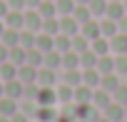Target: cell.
<instances>
[{"instance_id": "obj_50", "label": "cell", "mask_w": 127, "mask_h": 122, "mask_svg": "<svg viewBox=\"0 0 127 122\" xmlns=\"http://www.w3.org/2000/svg\"><path fill=\"white\" fill-rule=\"evenodd\" d=\"M95 122H110V120H107V117H105V115H100V117H97V120H95Z\"/></svg>"}, {"instance_id": "obj_36", "label": "cell", "mask_w": 127, "mask_h": 122, "mask_svg": "<svg viewBox=\"0 0 127 122\" xmlns=\"http://www.w3.org/2000/svg\"><path fill=\"white\" fill-rule=\"evenodd\" d=\"M42 32L57 35V32H60V18H45V20H42Z\"/></svg>"}, {"instance_id": "obj_28", "label": "cell", "mask_w": 127, "mask_h": 122, "mask_svg": "<svg viewBox=\"0 0 127 122\" xmlns=\"http://www.w3.org/2000/svg\"><path fill=\"white\" fill-rule=\"evenodd\" d=\"M97 70H100L102 75L115 72V57H110V55H100V57H97Z\"/></svg>"}, {"instance_id": "obj_6", "label": "cell", "mask_w": 127, "mask_h": 122, "mask_svg": "<svg viewBox=\"0 0 127 122\" xmlns=\"http://www.w3.org/2000/svg\"><path fill=\"white\" fill-rule=\"evenodd\" d=\"M37 70L40 67H32V65H28V62H23L20 67H18V80L20 82H37Z\"/></svg>"}, {"instance_id": "obj_39", "label": "cell", "mask_w": 127, "mask_h": 122, "mask_svg": "<svg viewBox=\"0 0 127 122\" xmlns=\"http://www.w3.org/2000/svg\"><path fill=\"white\" fill-rule=\"evenodd\" d=\"M87 8H90L92 15H105V10H107V0H90Z\"/></svg>"}, {"instance_id": "obj_17", "label": "cell", "mask_w": 127, "mask_h": 122, "mask_svg": "<svg viewBox=\"0 0 127 122\" xmlns=\"http://www.w3.org/2000/svg\"><path fill=\"white\" fill-rule=\"evenodd\" d=\"M18 77V65L10 62V60H5V62H0V80L8 82V80H15Z\"/></svg>"}, {"instance_id": "obj_13", "label": "cell", "mask_w": 127, "mask_h": 122, "mask_svg": "<svg viewBox=\"0 0 127 122\" xmlns=\"http://www.w3.org/2000/svg\"><path fill=\"white\" fill-rule=\"evenodd\" d=\"M92 92H95V90L87 87V85L82 82V85L75 87V100H72V102H77V105H87V102H92Z\"/></svg>"}, {"instance_id": "obj_31", "label": "cell", "mask_w": 127, "mask_h": 122, "mask_svg": "<svg viewBox=\"0 0 127 122\" xmlns=\"http://www.w3.org/2000/svg\"><path fill=\"white\" fill-rule=\"evenodd\" d=\"M37 13L42 18H55L57 15V8H55V0H42V3L37 5Z\"/></svg>"}, {"instance_id": "obj_24", "label": "cell", "mask_w": 127, "mask_h": 122, "mask_svg": "<svg viewBox=\"0 0 127 122\" xmlns=\"http://www.w3.org/2000/svg\"><path fill=\"white\" fill-rule=\"evenodd\" d=\"M62 82H67V85H72V87L82 85V70H80V67L65 70V75H62Z\"/></svg>"}, {"instance_id": "obj_19", "label": "cell", "mask_w": 127, "mask_h": 122, "mask_svg": "<svg viewBox=\"0 0 127 122\" xmlns=\"http://www.w3.org/2000/svg\"><path fill=\"white\" fill-rule=\"evenodd\" d=\"M80 32H82L85 37H90V40H95V37H100V35H102V30H100V23H95V20H87V23H82V25H80Z\"/></svg>"}, {"instance_id": "obj_47", "label": "cell", "mask_w": 127, "mask_h": 122, "mask_svg": "<svg viewBox=\"0 0 127 122\" xmlns=\"http://www.w3.org/2000/svg\"><path fill=\"white\" fill-rule=\"evenodd\" d=\"M42 0H25V8H37Z\"/></svg>"}, {"instance_id": "obj_22", "label": "cell", "mask_w": 127, "mask_h": 122, "mask_svg": "<svg viewBox=\"0 0 127 122\" xmlns=\"http://www.w3.org/2000/svg\"><path fill=\"white\" fill-rule=\"evenodd\" d=\"M97 52L90 47V50H85V52H80V67L85 70V67H97Z\"/></svg>"}, {"instance_id": "obj_27", "label": "cell", "mask_w": 127, "mask_h": 122, "mask_svg": "<svg viewBox=\"0 0 127 122\" xmlns=\"http://www.w3.org/2000/svg\"><path fill=\"white\" fill-rule=\"evenodd\" d=\"M25 52H28V50H25L23 45H15V47L8 50V60H10V62H15V65L20 67V65L25 62Z\"/></svg>"}, {"instance_id": "obj_23", "label": "cell", "mask_w": 127, "mask_h": 122, "mask_svg": "<svg viewBox=\"0 0 127 122\" xmlns=\"http://www.w3.org/2000/svg\"><path fill=\"white\" fill-rule=\"evenodd\" d=\"M62 67H65V70L80 67V52H75V50H67V52H62Z\"/></svg>"}, {"instance_id": "obj_54", "label": "cell", "mask_w": 127, "mask_h": 122, "mask_svg": "<svg viewBox=\"0 0 127 122\" xmlns=\"http://www.w3.org/2000/svg\"><path fill=\"white\" fill-rule=\"evenodd\" d=\"M122 3H125V10H127V0H122Z\"/></svg>"}, {"instance_id": "obj_41", "label": "cell", "mask_w": 127, "mask_h": 122, "mask_svg": "<svg viewBox=\"0 0 127 122\" xmlns=\"http://www.w3.org/2000/svg\"><path fill=\"white\" fill-rule=\"evenodd\" d=\"M115 72H127V52L115 57Z\"/></svg>"}, {"instance_id": "obj_55", "label": "cell", "mask_w": 127, "mask_h": 122, "mask_svg": "<svg viewBox=\"0 0 127 122\" xmlns=\"http://www.w3.org/2000/svg\"><path fill=\"white\" fill-rule=\"evenodd\" d=\"M35 122H37V120H35Z\"/></svg>"}, {"instance_id": "obj_49", "label": "cell", "mask_w": 127, "mask_h": 122, "mask_svg": "<svg viewBox=\"0 0 127 122\" xmlns=\"http://www.w3.org/2000/svg\"><path fill=\"white\" fill-rule=\"evenodd\" d=\"M3 95H5V82L0 80V97H3Z\"/></svg>"}, {"instance_id": "obj_32", "label": "cell", "mask_w": 127, "mask_h": 122, "mask_svg": "<svg viewBox=\"0 0 127 122\" xmlns=\"http://www.w3.org/2000/svg\"><path fill=\"white\" fill-rule=\"evenodd\" d=\"M72 18L82 25V23H87V20H92V13H90V8L87 5H75V10H72Z\"/></svg>"}, {"instance_id": "obj_8", "label": "cell", "mask_w": 127, "mask_h": 122, "mask_svg": "<svg viewBox=\"0 0 127 122\" xmlns=\"http://www.w3.org/2000/svg\"><path fill=\"white\" fill-rule=\"evenodd\" d=\"M35 102L37 105H57V90L55 87H40Z\"/></svg>"}, {"instance_id": "obj_15", "label": "cell", "mask_w": 127, "mask_h": 122, "mask_svg": "<svg viewBox=\"0 0 127 122\" xmlns=\"http://www.w3.org/2000/svg\"><path fill=\"white\" fill-rule=\"evenodd\" d=\"M25 62L32 65V67H42V62H45V52L37 50V47H28V52H25Z\"/></svg>"}, {"instance_id": "obj_42", "label": "cell", "mask_w": 127, "mask_h": 122, "mask_svg": "<svg viewBox=\"0 0 127 122\" xmlns=\"http://www.w3.org/2000/svg\"><path fill=\"white\" fill-rule=\"evenodd\" d=\"M10 122H30V117H28V115H25L23 110H18V112H15V115L10 117Z\"/></svg>"}, {"instance_id": "obj_12", "label": "cell", "mask_w": 127, "mask_h": 122, "mask_svg": "<svg viewBox=\"0 0 127 122\" xmlns=\"http://www.w3.org/2000/svg\"><path fill=\"white\" fill-rule=\"evenodd\" d=\"M23 90H25V82H20L18 77L5 82V95L13 97V100H23Z\"/></svg>"}, {"instance_id": "obj_40", "label": "cell", "mask_w": 127, "mask_h": 122, "mask_svg": "<svg viewBox=\"0 0 127 122\" xmlns=\"http://www.w3.org/2000/svg\"><path fill=\"white\" fill-rule=\"evenodd\" d=\"M112 100L120 102V105H127V85H117L115 92H112Z\"/></svg>"}, {"instance_id": "obj_16", "label": "cell", "mask_w": 127, "mask_h": 122, "mask_svg": "<svg viewBox=\"0 0 127 122\" xmlns=\"http://www.w3.org/2000/svg\"><path fill=\"white\" fill-rule=\"evenodd\" d=\"M35 47L37 50H42V52H47V50H52L55 47V35H47V32H37V37H35Z\"/></svg>"}, {"instance_id": "obj_11", "label": "cell", "mask_w": 127, "mask_h": 122, "mask_svg": "<svg viewBox=\"0 0 127 122\" xmlns=\"http://www.w3.org/2000/svg\"><path fill=\"white\" fill-rule=\"evenodd\" d=\"M60 32H65V35H77V32H80V23H77L72 15H62V18H60Z\"/></svg>"}, {"instance_id": "obj_14", "label": "cell", "mask_w": 127, "mask_h": 122, "mask_svg": "<svg viewBox=\"0 0 127 122\" xmlns=\"http://www.w3.org/2000/svg\"><path fill=\"white\" fill-rule=\"evenodd\" d=\"M112 102V95L107 92V90H102V87H97L95 92H92V105L97 107V110H105L107 105Z\"/></svg>"}, {"instance_id": "obj_53", "label": "cell", "mask_w": 127, "mask_h": 122, "mask_svg": "<svg viewBox=\"0 0 127 122\" xmlns=\"http://www.w3.org/2000/svg\"><path fill=\"white\" fill-rule=\"evenodd\" d=\"M125 120H127V105H125Z\"/></svg>"}, {"instance_id": "obj_43", "label": "cell", "mask_w": 127, "mask_h": 122, "mask_svg": "<svg viewBox=\"0 0 127 122\" xmlns=\"http://www.w3.org/2000/svg\"><path fill=\"white\" fill-rule=\"evenodd\" d=\"M10 10H25V0H8Z\"/></svg>"}, {"instance_id": "obj_10", "label": "cell", "mask_w": 127, "mask_h": 122, "mask_svg": "<svg viewBox=\"0 0 127 122\" xmlns=\"http://www.w3.org/2000/svg\"><path fill=\"white\" fill-rule=\"evenodd\" d=\"M57 110H55V105H40L37 107V115H35V120L37 122H55L57 120Z\"/></svg>"}, {"instance_id": "obj_29", "label": "cell", "mask_w": 127, "mask_h": 122, "mask_svg": "<svg viewBox=\"0 0 127 122\" xmlns=\"http://www.w3.org/2000/svg\"><path fill=\"white\" fill-rule=\"evenodd\" d=\"M90 47H92V50H95L97 55H107V52H110V40L100 35V37H95V40H90Z\"/></svg>"}, {"instance_id": "obj_25", "label": "cell", "mask_w": 127, "mask_h": 122, "mask_svg": "<svg viewBox=\"0 0 127 122\" xmlns=\"http://www.w3.org/2000/svg\"><path fill=\"white\" fill-rule=\"evenodd\" d=\"M0 40H3L8 47H15V45H20V30H15V28H5V32L0 35Z\"/></svg>"}, {"instance_id": "obj_20", "label": "cell", "mask_w": 127, "mask_h": 122, "mask_svg": "<svg viewBox=\"0 0 127 122\" xmlns=\"http://www.w3.org/2000/svg\"><path fill=\"white\" fill-rule=\"evenodd\" d=\"M42 65H45V67H52V70L62 67V52H57L55 47L47 50V52H45V62H42Z\"/></svg>"}, {"instance_id": "obj_18", "label": "cell", "mask_w": 127, "mask_h": 122, "mask_svg": "<svg viewBox=\"0 0 127 122\" xmlns=\"http://www.w3.org/2000/svg\"><path fill=\"white\" fill-rule=\"evenodd\" d=\"M55 90H57V102H72L75 100V87L67 85V82L55 85Z\"/></svg>"}, {"instance_id": "obj_46", "label": "cell", "mask_w": 127, "mask_h": 122, "mask_svg": "<svg viewBox=\"0 0 127 122\" xmlns=\"http://www.w3.org/2000/svg\"><path fill=\"white\" fill-rule=\"evenodd\" d=\"M117 28H120V32H125V35H127V15L117 20Z\"/></svg>"}, {"instance_id": "obj_26", "label": "cell", "mask_w": 127, "mask_h": 122, "mask_svg": "<svg viewBox=\"0 0 127 122\" xmlns=\"http://www.w3.org/2000/svg\"><path fill=\"white\" fill-rule=\"evenodd\" d=\"M110 47L115 50V52H127V35L125 32H117V35H112L110 37Z\"/></svg>"}, {"instance_id": "obj_1", "label": "cell", "mask_w": 127, "mask_h": 122, "mask_svg": "<svg viewBox=\"0 0 127 122\" xmlns=\"http://www.w3.org/2000/svg\"><path fill=\"white\" fill-rule=\"evenodd\" d=\"M42 15L37 13V8H25V28L32 30V32H40L42 30Z\"/></svg>"}, {"instance_id": "obj_37", "label": "cell", "mask_w": 127, "mask_h": 122, "mask_svg": "<svg viewBox=\"0 0 127 122\" xmlns=\"http://www.w3.org/2000/svg\"><path fill=\"white\" fill-rule=\"evenodd\" d=\"M35 37H37V32H32V30H28V28H23L20 30V45L28 50V47H35Z\"/></svg>"}, {"instance_id": "obj_9", "label": "cell", "mask_w": 127, "mask_h": 122, "mask_svg": "<svg viewBox=\"0 0 127 122\" xmlns=\"http://www.w3.org/2000/svg\"><path fill=\"white\" fill-rule=\"evenodd\" d=\"M105 117L110 120V122H120V120H125V105H120V102H110L107 107H105Z\"/></svg>"}, {"instance_id": "obj_51", "label": "cell", "mask_w": 127, "mask_h": 122, "mask_svg": "<svg viewBox=\"0 0 127 122\" xmlns=\"http://www.w3.org/2000/svg\"><path fill=\"white\" fill-rule=\"evenodd\" d=\"M75 3H77V5H87V3H90V0H75Z\"/></svg>"}, {"instance_id": "obj_44", "label": "cell", "mask_w": 127, "mask_h": 122, "mask_svg": "<svg viewBox=\"0 0 127 122\" xmlns=\"http://www.w3.org/2000/svg\"><path fill=\"white\" fill-rule=\"evenodd\" d=\"M8 50H10V47L0 40V62H5V60H8Z\"/></svg>"}, {"instance_id": "obj_48", "label": "cell", "mask_w": 127, "mask_h": 122, "mask_svg": "<svg viewBox=\"0 0 127 122\" xmlns=\"http://www.w3.org/2000/svg\"><path fill=\"white\" fill-rule=\"evenodd\" d=\"M3 32H5V20L0 18V35H3Z\"/></svg>"}, {"instance_id": "obj_4", "label": "cell", "mask_w": 127, "mask_h": 122, "mask_svg": "<svg viewBox=\"0 0 127 122\" xmlns=\"http://www.w3.org/2000/svg\"><path fill=\"white\" fill-rule=\"evenodd\" d=\"M125 15H127V10H125V3H122V0H107L105 18H110V20H120V18H125Z\"/></svg>"}, {"instance_id": "obj_3", "label": "cell", "mask_w": 127, "mask_h": 122, "mask_svg": "<svg viewBox=\"0 0 127 122\" xmlns=\"http://www.w3.org/2000/svg\"><path fill=\"white\" fill-rule=\"evenodd\" d=\"M55 82H57V72L52 70V67H40L37 70V85L40 87H55Z\"/></svg>"}, {"instance_id": "obj_5", "label": "cell", "mask_w": 127, "mask_h": 122, "mask_svg": "<svg viewBox=\"0 0 127 122\" xmlns=\"http://www.w3.org/2000/svg\"><path fill=\"white\" fill-rule=\"evenodd\" d=\"M82 82H85L87 87L97 90L100 82H102V72H100L97 67H85V70H82Z\"/></svg>"}, {"instance_id": "obj_33", "label": "cell", "mask_w": 127, "mask_h": 122, "mask_svg": "<svg viewBox=\"0 0 127 122\" xmlns=\"http://www.w3.org/2000/svg\"><path fill=\"white\" fill-rule=\"evenodd\" d=\"M100 30H102V37H112V35H117V32H120L117 20H110V18L100 23Z\"/></svg>"}, {"instance_id": "obj_30", "label": "cell", "mask_w": 127, "mask_h": 122, "mask_svg": "<svg viewBox=\"0 0 127 122\" xmlns=\"http://www.w3.org/2000/svg\"><path fill=\"white\" fill-rule=\"evenodd\" d=\"M117 85H120V80H117V72H107V75H102V82H100V87H102V90H107V92L112 95Z\"/></svg>"}, {"instance_id": "obj_52", "label": "cell", "mask_w": 127, "mask_h": 122, "mask_svg": "<svg viewBox=\"0 0 127 122\" xmlns=\"http://www.w3.org/2000/svg\"><path fill=\"white\" fill-rule=\"evenodd\" d=\"M0 122H10V117H5V115H0Z\"/></svg>"}, {"instance_id": "obj_7", "label": "cell", "mask_w": 127, "mask_h": 122, "mask_svg": "<svg viewBox=\"0 0 127 122\" xmlns=\"http://www.w3.org/2000/svg\"><path fill=\"white\" fill-rule=\"evenodd\" d=\"M18 110H20V100H13V97H8V95H3V97H0V115L13 117Z\"/></svg>"}, {"instance_id": "obj_21", "label": "cell", "mask_w": 127, "mask_h": 122, "mask_svg": "<svg viewBox=\"0 0 127 122\" xmlns=\"http://www.w3.org/2000/svg\"><path fill=\"white\" fill-rule=\"evenodd\" d=\"M55 50H57V52H67V50H72V35L57 32V35H55Z\"/></svg>"}, {"instance_id": "obj_34", "label": "cell", "mask_w": 127, "mask_h": 122, "mask_svg": "<svg viewBox=\"0 0 127 122\" xmlns=\"http://www.w3.org/2000/svg\"><path fill=\"white\" fill-rule=\"evenodd\" d=\"M72 50H75V52H85V50H90V37H85L82 32L72 35Z\"/></svg>"}, {"instance_id": "obj_2", "label": "cell", "mask_w": 127, "mask_h": 122, "mask_svg": "<svg viewBox=\"0 0 127 122\" xmlns=\"http://www.w3.org/2000/svg\"><path fill=\"white\" fill-rule=\"evenodd\" d=\"M3 20H5V28L23 30V28H25V10H8V15H5Z\"/></svg>"}, {"instance_id": "obj_35", "label": "cell", "mask_w": 127, "mask_h": 122, "mask_svg": "<svg viewBox=\"0 0 127 122\" xmlns=\"http://www.w3.org/2000/svg\"><path fill=\"white\" fill-rule=\"evenodd\" d=\"M75 0H55V8H57V15H72L75 10Z\"/></svg>"}, {"instance_id": "obj_45", "label": "cell", "mask_w": 127, "mask_h": 122, "mask_svg": "<svg viewBox=\"0 0 127 122\" xmlns=\"http://www.w3.org/2000/svg\"><path fill=\"white\" fill-rule=\"evenodd\" d=\"M8 10H10L8 0H0V18H5V15H8Z\"/></svg>"}, {"instance_id": "obj_38", "label": "cell", "mask_w": 127, "mask_h": 122, "mask_svg": "<svg viewBox=\"0 0 127 122\" xmlns=\"http://www.w3.org/2000/svg\"><path fill=\"white\" fill-rule=\"evenodd\" d=\"M37 107H40V105H37L35 100H20V110H23V112H25L30 120H35V115H37Z\"/></svg>"}]
</instances>
